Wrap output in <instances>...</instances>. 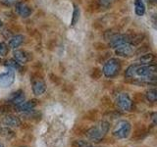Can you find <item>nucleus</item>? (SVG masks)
I'll use <instances>...</instances> for the list:
<instances>
[{
    "label": "nucleus",
    "instance_id": "nucleus-1",
    "mask_svg": "<svg viewBox=\"0 0 157 147\" xmlns=\"http://www.w3.org/2000/svg\"><path fill=\"white\" fill-rule=\"evenodd\" d=\"M156 64H150V65L132 64L126 70L125 77L132 80L135 82L140 83V85L141 83H152L156 81Z\"/></svg>",
    "mask_w": 157,
    "mask_h": 147
},
{
    "label": "nucleus",
    "instance_id": "nucleus-2",
    "mask_svg": "<svg viewBox=\"0 0 157 147\" xmlns=\"http://www.w3.org/2000/svg\"><path fill=\"white\" fill-rule=\"evenodd\" d=\"M109 127H110L109 123L103 121L99 123V125H97L96 126L90 127V130H87L86 131V135L88 139L98 142L105 136V134L108 132V130H109Z\"/></svg>",
    "mask_w": 157,
    "mask_h": 147
},
{
    "label": "nucleus",
    "instance_id": "nucleus-3",
    "mask_svg": "<svg viewBox=\"0 0 157 147\" xmlns=\"http://www.w3.org/2000/svg\"><path fill=\"white\" fill-rule=\"evenodd\" d=\"M121 70V62L117 58H111L103 66L102 73L106 77H114L118 74L120 73Z\"/></svg>",
    "mask_w": 157,
    "mask_h": 147
},
{
    "label": "nucleus",
    "instance_id": "nucleus-4",
    "mask_svg": "<svg viewBox=\"0 0 157 147\" xmlns=\"http://www.w3.org/2000/svg\"><path fill=\"white\" fill-rule=\"evenodd\" d=\"M132 126L128 121H119L113 129V135L117 138H126L130 135Z\"/></svg>",
    "mask_w": 157,
    "mask_h": 147
},
{
    "label": "nucleus",
    "instance_id": "nucleus-5",
    "mask_svg": "<svg viewBox=\"0 0 157 147\" xmlns=\"http://www.w3.org/2000/svg\"><path fill=\"white\" fill-rule=\"evenodd\" d=\"M116 105L122 111L131 112L134 109V103L127 93H120L116 98Z\"/></svg>",
    "mask_w": 157,
    "mask_h": 147
},
{
    "label": "nucleus",
    "instance_id": "nucleus-6",
    "mask_svg": "<svg viewBox=\"0 0 157 147\" xmlns=\"http://www.w3.org/2000/svg\"><path fill=\"white\" fill-rule=\"evenodd\" d=\"M32 86H33V92L36 95H42L46 90V85L44 82L43 78L39 77L38 75H33L31 77Z\"/></svg>",
    "mask_w": 157,
    "mask_h": 147
},
{
    "label": "nucleus",
    "instance_id": "nucleus-7",
    "mask_svg": "<svg viewBox=\"0 0 157 147\" xmlns=\"http://www.w3.org/2000/svg\"><path fill=\"white\" fill-rule=\"evenodd\" d=\"M131 37L132 34H120L116 33L113 36H111L108 40H109V46L112 48H116L117 46L122 45L125 43H130L131 42Z\"/></svg>",
    "mask_w": 157,
    "mask_h": 147
},
{
    "label": "nucleus",
    "instance_id": "nucleus-8",
    "mask_svg": "<svg viewBox=\"0 0 157 147\" xmlns=\"http://www.w3.org/2000/svg\"><path fill=\"white\" fill-rule=\"evenodd\" d=\"M136 52V46L131 43H125L115 48V54L120 57H130Z\"/></svg>",
    "mask_w": 157,
    "mask_h": 147
},
{
    "label": "nucleus",
    "instance_id": "nucleus-9",
    "mask_svg": "<svg viewBox=\"0 0 157 147\" xmlns=\"http://www.w3.org/2000/svg\"><path fill=\"white\" fill-rule=\"evenodd\" d=\"M15 81V74L13 71H8L0 75V87L6 88L9 87Z\"/></svg>",
    "mask_w": 157,
    "mask_h": 147
},
{
    "label": "nucleus",
    "instance_id": "nucleus-10",
    "mask_svg": "<svg viewBox=\"0 0 157 147\" xmlns=\"http://www.w3.org/2000/svg\"><path fill=\"white\" fill-rule=\"evenodd\" d=\"M15 10H16V13L19 16H21L23 18H28L32 14L31 7L25 2H17L16 5H15Z\"/></svg>",
    "mask_w": 157,
    "mask_h": 147
},
{
    "label": "nucleus",
    "instance_id": "nucleus-11",
    "mask_svg": "<svg viewBox=\"0 0 157 147\" xmlns=\"http://www.w3.org/2000/svg\"><path fill=\"white\" fill-rule=\"evenodd\" d=\"M13 59L19 64H26L31 60V57H29V54L27 51L16 49L13 52Z\"/></svg>",
    "mask_w": 157,
    "mask_h": 147
},
{
    "label": "nucleus",
    "instance_id": "nucleus-12",
    "mask_svg": "<svg viewBox=\"0 0 157 147\" xmlns=\"http://www.w3.org/2000/svg\"><path fill=\"white\" fill-rule=\"evenodd\" d=\"M25 98L26 97H25L24 91L19 89L17 91L11 93V95H10V97H9V102L15 106H18L25 101Z\"/></svg>",
    "mask_w": 157,
    "mask_h": 147
},
{
    "label": "nucleus",
    "instance_id": "nucleus-13",
    "mask_svg": "<svg viewBox=\"0 0 157 147\" xmlns=\"http://www.w3.org/2000/svg\"><path fill=\"white\" fill-rule=\"evenodd\" d=\"M37 105V100L33 99L29 101H24L20 105L16 106V110L19 112H28L33 110L34 107Z\"/></svg>",
    "mask_w": 157,
    "mask_h": 147
},
{
    "label": "nucleus",
    "instance_id": "nucleus-14",
    "mask_svg": "<svg viewBox=\"0 0 157 147\" xmlns=\"http://www.w3.org/2000/svg\"><path fill=\"white\" fill-rule=\"evenodd\" d=\"M155 54L153 53H145L142 54V56H140L137 59L136 64L140 65H150V64H155Z\"/></svg>",
    "mask_w": 157,
    "mask_h": 147
},
{
    "label": "nucleus",
    "instance_id": "nucleus-15",
    "mask_svg": "<svg viewBox=\"0 0 157 147\" xmlns=\"http://www.w3.org/2000/svg\"><path fill=\"white\" fill-rule=\"evenodd\" d=\"M3 123L5 126H12V127H17L21 125V121H20V119L14 115H6L3 119Z\"/></svg>",
    "mask_w": 157,
    "mask_h": 147
},
{
    "label": "nucleus",
    "instance_id": "nucleus-16",
    "mask_svg": "<svg viewBox=\"0 0 157 147\" xmlns=\"http://www.w3.org/2000/svg\"><path fill=\"white\" fill-rule=\"evenodd\" d=\"M24 42V36L21 34H16V36H13L9 40V47L12 49H16L18 48L21 44Z\"/></svg>",
    "mask_w": 157,
    "mask_h": 147
},
{
    "label": "nucleus",
    "instance_id": "nucleus-17",
    "mask_svg": "<svg viewBox=\"0 0 157 147\" xmlns=\"http://www.w3.org/2000/svg\"><path fill=\"white\" fill-rule=\"evenodd\" d=\"M135 12L137 16H144L145 13V5L142 0H135Z\"/></svg>",
    "mask_w": 157,
    "mask_h": 147
},
{
    "label": "nucleus",
    "instance_id": "nucleus-18",
    "mask_svg": "<svg viewBox=\"0 0 157 147\" xmlns=\"http://www.w3.org/2000/svg\"><path fill=\"white\" fill-rule=\"evenodd\" d=\"M80 15H81V10H80V8H78V6L75 5V6H74V11H73L71 27L76 26V24L78 22V20H80Z\"/></svg>",
    "mask_w": 157,
    "mask_h": 147
},
{
    "label": "nucleus",
    "instance_id": "nucleus-19",
    "mask_svg": "<svg viewBox=\"0 0 157 147\" xmlns=\"http://www.w3.org/2000/svg\"><path fill=\"white\" fill-rule=\"evenodd\" d=\"M144 38V34H141V33H136V34H132V37H131V44H132L134 46L139 45L140 43L142 42Z\"/></svg>",
    "mask_w": 157,
    "mask_h": 147
},
{
    "label": "nucleus",
    "instance_id": "nucleus-20",
    "mask_svg": "<svg viewBox=\"0 0 157 147\" xmlns=\"http://www.w3.org/2000/svg\"><path fill=\"white\" fill-rule=\"evenodd\" d=\"M145 98L147 99V101H149L151 103H154L157 100V91L155 88H151V89L146 91L145 94Z\"/></svg>",
    "mask_w": 157,
    "mask_h": 147
},
{
    "label": "nucleus",
    "instance_id": "nucleus-21",
    "mask_svg": "<svg viewBox=\"0 0 157 147\" xmlns=\"http://www.w3.org/2000/svg\"><path fill=\"white\" fill-rule=\"evenodd\" d=\"M4 65L8 67L11 70H21V64H19L17 61H15L14 59H9L6 60L4 63Z\"/></svg>",
    "mask_w": 157,
    "mask_h": 147
},
{
    "label": "nucleus",
    "instance_id": "nucleus-22",
    "mask_svg": "<svg viewBox=\"0 0 157 147\" xmlns=\"http://www.w3.org/2000/svg\"><path fill=\"white\" fill-rule=\"evenodd\" d=\"M0 134H1L2 136H4L5 138H12V137L15 135L14 131H12L10 129H8V127H1L0 129Z\"/></svg>",
    "mask_w": 157,
    "mask_h": 147
},
{
    "label": "nucleus",
    "instance_id": "nucleus-23",
    "mask_svg": "<svg viewBox=\"0 0 157 147\" xmlns=\"http://www.w3.org/2000/svg\"><path fill=\"white\" fill-rule=\"evenodd\" d=\"M115 1L116 0H97V4L99 7L108 8V7H110Z\"/></svg>",
    "mask_w": 157,
    "mask_h": 147
},
{
    "label": "nucleus",
    "instance_id": "nucleus-24",
    "mask_svg": "<svg viewBox=\"0 0 157 147\" xmlns=\"http://www.w3.org/2000/svg\"><path fill=\"white\" fill-rule=\"evenodd\" d=\"M9 52V47L5 42H0V57H5Z\"/></svg>",
    "mask_w": 157,
    "mask_h": 147
},
{
    "label": "nucleus",
    "instance_id": "nucleus-25",
    "mask_svg": "<svg viewBox=\"0 0 157 147\" xmlns=\"http://www.w3.org/2000/svg\"><path fill=\"white\" fill-rule=\"evenodd\" d=\"M90 76H91L92 78H94V80H98V78H100L101 76H102V71L100 70V69H98V68H94L91 71Z\"/></svg>",
    "mask_w": 157,
    "mask_h": 147
},
{
    "label": "nucleus",
    "instance_id": "nucleus-26",
    "mask_svg": "<svg viewBox=\"0 0 157 147\" xmlns=\"http://www.w3.org/2000/svg\"><path fill=\"white\" fill-rule=\"evenodd\" d=\"M73 147H91L90 143L83 140H76L73 142Z\"/></svg>",
    "mask_w": 157,
    "mask_h": 147
},
{
    "label": "nucleus",
    "instance_id": "nucleus-27",
    "mask_svg": "<svg viewBox=\"0 0 157 147\" xmlns=\"http://www.w3.org/2000/svg\"><path fill=\"white\" fill-rule=\"evenodd\" d=\"M11 110H12V107L9 104H4L0 106V114H8Z\"/></svg>",
    "mask_w": 157,
    "mask_h": 147
},
{
    "label": "nucleus",
    "instance_id": "nucleus-28",
    "mask_svg": "<svg viewBox=\"0 0 157 147\" xmlns=\"http://www.w3.org/2000/svg\"><path fill=\"white\" fill-rule=\"evenodd\" d=\"M16 0H0V2L1 3H3V4H11V3H13V2H15Z\"/></svg>",
    "mask_w": 157,
    "mask_h": 147
},
{
    "label": "nucleus",
    "instance_id": "nucleus-29",
    "mask_svg": "<svg viewBox=\"0 0 157 147\" xmlns=\"http://www.w3.org/2000/svg\"><path fill=\"white\" fill-rule=\"evenodd\" d=\"M152 121H153V125H156V113L152 114Z\"/></svg>",
    "mask_w": 157,
    "mask_h": 147
},
{
    "label": "nucleus",
    "instance_id": "nucleus-30",
    "mask_svg": "<svg viewBox=\"0 0 157 147\" xmlns=\"http://www.w3.org/2000/svg\"><path fill=\"white\" fill-rule=\"evenodd\" d=\"M2 26H3V23H2L1 20H0V28H2Z\"/></svg>",
    "mask_w": 157,
    "mask_h": 147
},
{
    "label": "nucleus",
    "instance_id": "nucleus-31",
    "mask_svg": "<svg viewBox=\"0 0 157 147\" xmlns=\"http://www.w3.org/2000/svg\"><path fill=\"white\" fill-rule=\"evenodd\" d=\"M0 147H4V146H3V144H1V143H0Z\"/></svg>",
    "mask_w": 157,
    "mask_h": 147
},
{
    "label": "nucleus",
    "instance_id": "nucleus-32",
    "mask_svg": "<svg viewBox=\"0 0 157 147\" xmlns=\"http://www.w3.org/2000/svg\"><path fill=\"white\" fill-rule=\"evenodd\" d=\"M0 62H1V59H0Z\"/></svg>",
    "mask_w": 157,
    "mask_h": 147
},
{
    "label": "nucleus",
    "instance_id": "nucleus-33",
    "mask_svg": "<svg viewBox=\"0 0 157 147\" xmlns=\"http://www.w3.org/2000/svg\"><path fill=\"white\" fill-rule=\"evenodd\" d=\"M0 129H1V127H0Z\"/></svg>",
    "mask_w": 157,
    "mask_h": 147
}]
</instances>
